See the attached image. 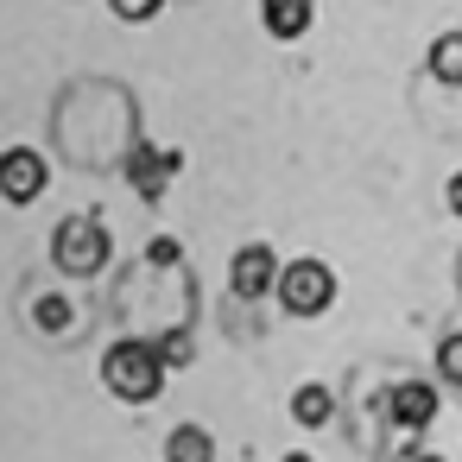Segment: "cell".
<instances>
[{
  "instance_id": "7c38bea8",
  "label": "cell",
  "mask_w": 462,
  "mask_h": 462,
  "mask_svg": "<svg viewBox=\"0 0 462 462\" xmlns=\"http://www.w3.org/2000/svg\"><path fill=\"white\" fill-rule=\"evenodd\" d=\"M108 7H115V20H121V26H152V20L171 7V0H108Z\"/></svg>"
},
{
  "instance_id": "4fadbf2b",
  "label": "cell",
  "mask_w": 462,
  "mask_h": 462,
  "mask_svg": "<svg viewBox=\"0 0 462 462\" xmlns=\"http://www.w3.org/2000/svg\"><path fill=\"white\" fill-rule=\"evenodd\" d=\"M159 355H165V367H190V361H197V342H190V329H171V336H159Z\"/></svg>"
},
{
  "instance_id": "30bf717a",
  "label": "cell",
  "mask_w": 462,
  "mask_h": 462,
  "mask_svg": "<svg viewBox=\"0 0 462 462\" xmlns=\"http://www.w3.org/2000/svg\"><path fill=\"white\" fill-rule=\"evenodd\" d=\"M424 70L449 89H462V32H437L430 51H424Z\"/></svg>"
},
{
  "instance_id": "7a4b0ae2",
  "label": "cell",
  "mask_w": 462,
  "mask_h": 462,
  "mask_svg": "<svg viewBox=\"0 0 462 462\" xmlns=\"http://www.w3.org/2000/svg\"><path fill=\"white\" fill-rule=\"evenodd\" d=\"M51 260H58V273H70V279H96V273H108V260H115L108 222H102L96 209L64 216L58 235H51Z\"/></svg>"
},
{
  "instance_id": "d6986e66",
  "label": "cell",
  "mask_w": 462,
  "mask_h": 462,
  "mask_svg": "<svg viewBox=\"0 0 462 462\" xmlns=\"http://www.w3.org/2000/svg\"><path fill=\"white\" fill-rule=\"evenodd\" d=\"M411 462H443V456H411Z\"/></svg>"
},
{
  "instance_id": "9a60e30c",
  "label": "cell",
  "mask_w": 462,
  "mask_h": 462,
  "mask_svg": "<svg viewBox=\"0 0 462 462\" xmlns=\"http://www.w3.org/2000/svg\"><path fill=\"white\" fill-rule=\"evenodd\" d=\"M146 260H152V266H178V260H184V247H178V235H159V241L146 247Z\"/></svg>"
},
{
  "instance_id": "5bb4252c",
  "label": "cell",
  "mask_w": 462,
  "mask_h": 462,
  "mask_svg": "<svg viewBox=\"0 0 462 462\" xmlns=\"http://www.w3.org/2000/svg\"><path fill=\"white\" fill-rule=\"evenodd\" d=\"M437 374H443L449 386H462V329L437 342Z\"/></svg>"
},
{
  "instance_id": "2e32d148",
  "label": "cell",
  "mask_w": 462,
  "mask_h": 462,
  "mask_svg": "<svg viewBox=\"0 0 462 462\" xmlns=\"http://www.w3.org/2000/svg\"><path fill=\"white\" fill-rule=\"evenodd\" d=\"M64 310H70L64 298H45V304H39V323H51V329H58V323H64Z\"/></svg>"
},
{
  "instance_id": "e0dca14e",
  "label": "cell",
  "mask_w": 462,
  "mask_h": 462,
  "mask_svg": "<svg viewBox=\"0 0 462 462\" xmlns=\"http://www.w3.org/2000/svg\"><path fill=\"white\" fill-rule=\"evenodd\" d=\"M443 197H449V216H462V171L449 178V190H443Z\"/></svg>"
},
{
  "instance_id": "5b68a950",
  "label": "cell",
  "mask_w": 462,
  "mask_h": 462,
  "mask_svg": "<svg viewBox=\"0 0 462 462\" xmlns=\"http://www.w3.org/2000/svg\"><path fill=\"white\" fill-rule=\"evenodd\" d=\"M45 184H51V165H45V152H32V146H7L0 152V197L7 203H39L45 197Z\"/></svg>"
},
{
  "instance_id": "52a82bcc",
  "label": "cell",
  "mask_w": 462,
  "mask_h": 462,
  "mask_svg": "<svg viewBox=\"0 0 462 462\" xmlns=\"http://www.w3.org/2000/svg\"><path fill=\"white\" fill-rule=\"evenodd\" d=\"M380 411H386L393 430H424V424L437 418V386H430V380H393V386L380 393Z\"/></svg>"
},
{
  "instance_id": "6da1fadb",
  "label": "cell",
  "mask_w": 462,
  "mask_h": 462,
  "mask_svg": "<svg viewBox=\"0 0 462 462\" xmlns=\"http://www.w3.org/2000/svg\"><path fill=\"white\" fill-rule=\"evenodd\" d=\"M165 355H159V342H146V336H121V342H108V355H102V386L115 393V399H127V405H152L159 393H165Z\"/></svg>"
},
{
  "instance_id": "8fae6325",
  "label": "cell",
  "mask_w": 462,
  "mask_h": 462,
  "mask_svg": "<svg viewBox=\"0 0 462 462\" xmlns=\"http://www.w3.org/2000/svg\"><path fill=\"white\" fill-rule=\"evenodd\" d=\"M165 462H216V437H209L203 424H171Z\"/></svg>"
},
{
  "instance_id": "ba28073f",
  "label": "cell",
  "mask_w": 462,
  "mask_h": 462,
  "mask_svg": "<svg viewBox=\"0 0 462 462\" xmlns=\"http://www.w3.org/2000/svg\"><path fill=\"white\" fill-rule=\"evenodd\" d=\"M310 20H317V0H260V26L273 32V39H304L310 32Z\"/></svg>"
},
{
  "instance_id": "277c9868",
  "label": "cell",
  "mask_w": 462,
  "mask_h": 462,
  "mask_svg": "<svg viewBox=\"0 0 462 462\" xmlns=\"http://www.w3.org/2000/svg\"><path fill=\"white\" fill-rule=\"evenodd\" d=\"M178 171H184V152H178V146H152V140H140V146L127 152V184H134L146 203H159V197L171 190Z\"/></svg>"
},
{
  "instance_id": "9c48e42d",
  "label": "cell",
  "mask_w": 462,
  "mask_h": 462,
  "mask_svg": "<svg viewBox=\"0 0 462 462\" xmlns=\"http://www.w3.org/2000/svg\"><path fill=\"white\" fill-rule=\"evenodd\" d=\"M329 411H336V393H329L323 380H304V386L291 393V418H298L304 430H323V424H329Z\"/></svg>"
},
{
  "instance_id": "ac0fdd59",
  "label": "cell",
  "mask_w": 462,
  "mask_h": 462,
  "mask_svg": "<svg viewBox=\"0 0 462 462\" xmlns=\"http://www.w3.org/2000/svg\"><path fill=\"white\" fill-rule=\"evenodd\" d=\"M285 462H317V456H304V449H291V456H285Z\"/></svg>"
},
{
  "instance_id": "3957f363",
  "label": "cell",
  "mask_w": 462,
  "mask_h": 462,
  "mask_svg": "<svg viewBox=\"0 0 462 462\" xmlns=\"http://www.w3.org/2000/svg\"><path fill=\"white\" fill-rule=\"evenodd\" d=\"M273 291H279V304H285L291 317H323V310L336 304V273H329L323 260H285Z\"/></svg>"
},
{
  "instance_id": "8992f818",
  "label": "cell",
  "mask_w": 462,
  "mask_h": 462,
  "mask_svg": "<svg viewBox=\"0 0 462 462\" xmlns=\"http://www.w3.org/2000/svg\"><path fill=\"white\" fill-rule=\"evenodd\" d=\"M279 266H285V260H279L266 241H247V247L228 260V291H235L241 304H254V298H266V291L279 285Z\"/></svg>"
}]
</instances>
